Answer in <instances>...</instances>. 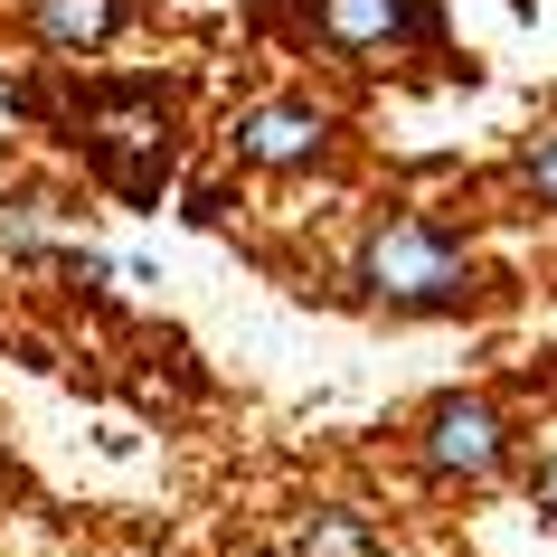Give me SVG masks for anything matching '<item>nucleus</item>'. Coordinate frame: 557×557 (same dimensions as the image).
Wrapping results in <instances>:
<instances>
[{
  "label": "nucleus",
  "instance_id": "1",
  "mask_svg": "<svg viewBox=\"0 0 557 557\" xmlns=\"http://www.w3.org/2000/svg\"><path fill=\"white\" fill-rule=\"evenodd\" d=\"M359 294L379 302V312H407V322H435V312H463L482 294V264L472 246L435 227V218H379V227L359 236Z\"/></svg>",
  "mask_w": 557,
  "mask_h": 557
},
{
  "label": "nucleus",
  "instance_id": "2",
  "mask_svg": "<svg viewBox=\"0 0 557 557\" xmlns=\"http://www.w3.org/2000/svg\"><path fill=\"white\" fill-rule=\"evenodd\" d=\"M171 123H180L171 86L133 76V86H104V95H86V104H76V143L95 151V171L114 180L133 208H151V199H161V180H171V151H180Z\"/></svg>",
  "mask_w": 557,
  "mask_h": 557
},
{
  "label": "nucleus",
  "instance_id": "3",
  "mask_svg": "<svg viewBox=\"0 0 557 557\" xmlns=\"http://www.w3.org/2000/svg\"><path fill=\"white\" fill-rule=\"evenodd\" d=\"M444 29L435 0H302V38L331 58H387V48H425Z\"/></svg>",
  "mask_w": 557,
  "mask_h": 557
},
{
  "label": "nucleus",
  "instance_id": "4",
  "mask_svg": "<svg viewBox=\"0 0 557 557\" xmlns=\"http://www.w3.org/2000/svg\"><path fill=\"white\" fill-rule=\"evenodd\" d=\"M416 463L435 482H492L510 463V425H500L492 397H435L425 425H416Z\"/></svg>",
  "mask_w": 557,
  "mask_h": 557
},
{
  "label": "nucleus",
  "instance_id": "5",
  "mask_svg": "<svg viewBox=\"0 0 557 557\" xmlns=\"http://www.w3.org/2000/svg\"><path fill=\"white\" fill-rule=\"evenodd\" d=\"M331 143H341L331 104H302V95L246 104V114L227 123V151L246 161V171H312V161H331Z\"/></svg>",
  "mask_w": 557,
  "mask_h": 557
},
{
  "label": "nucleus",
  "instance_id": "6",
  "mask_svg": "<svg viewBox=\"0 0 557 557\" xmlns=\"http://www.w3.org/2000/svg\"><path fill=\"white\" fill-rule=\"evenodd\" d=\"M123 29V0H29V38L48 58H95V48H114Z\"/></svg>",
  "mask_w": 557,
  "mask_h": 557
},
{
  "label": "nucleus",
  "instance_id": "7",
  "mask_svg": "<svg viewBox=\"0 0 557 557\" xmlns=\"http://www.w3.org/2000/svg\"><path fill=\"white\" fill-rule=\"evenodd\" d=\"M302 557H369V520L359 510H322L302 529Z\"/></svg>",
  "mask_w": 557,
  "mask_h": 557
},
{
  "label": "nucleus",
  "instance_id": "8",
  "mask_svg": "<svg viewBox=\"0 0 557 557\" xmlns=\"http://www.w3.org/2000/svg\"><path fill=\"white\" fill-rule=\"evenodd\" d=\"M0 246H10V256H48V227H38V208H29V199L0 218Z\"/></svg>",
  "mask_w": 557,
  "mask_h": 557
},
{
  "label": "nucleus",
  "instance_id": "9",
  "mask_svg": "<svg viewBox=\"0 0 557 557\" xmlns=\"http://www.w3.org/2000/svg\"><path fill=\"white\" fill-rule=\"evenodd\" d=\"M529 189H539V208L557 218V133H539V151H529Z\"/></svg>",
  "mask_w": 557,
  "mask_h": 557
},
{
  "label": "nucleus",
  "instance_id": "10",
  "mask_svg": "<svg viewBox=\"0 0 557 557\" xmlns=\"http://www.w3.org/2000/svg\"><path fill=\"white\" fill-rule=\"evenodd\" d=\"M529 500H539V510H548V520H557V444H548V454H539V472H529Z\"/></svg>",
  "mask_w": 557,
  "mask_h": 557
}]
</instances>
